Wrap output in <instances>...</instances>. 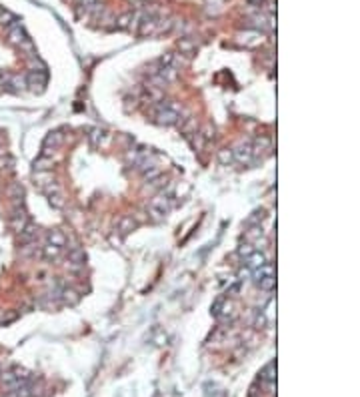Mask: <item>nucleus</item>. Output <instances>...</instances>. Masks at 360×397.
Masks as SVG:
<instances>
[{
	"label": "nucleus",
	"mask_w": 360,
	"mask_h": 397,
	"mask_svg": "<svg viewBox=\"0 0 360 397\" xmlns=\"http://www.w3.org/2000/svg\"><path fill=\"white\" fill-rule=\"evenodd\" d=\"M152 117L158 125L162 127H172V125H180L182 123V106L174 100H160L154 110Z\"/></svg>",
	"instance_id": "nucleus-1"
},
{
	"label": "nucleus",
	"mask_w": 360,
	"mask_h": 397,
	"mask_svg": "<svg viewBox=\"0 0 360 397\" xmlns=\"http://www.w3.org/2000/svg\"><path fill=\"white\" fill-rule=\"evenodd\" d=\"M170 209H172V198L168 197L166 193L154 195V197L150 198V203H148V215L152 219H156V221L164 219L170 213Z\"/></svg>",
	"instance_id": "nucleus-2"
},
{
	"label": "nucleus",
	"mask_w": 360,
	"mask_h": 397,
	"mask_svg": "<svg viewBox=\"0 0 360 397\" xmlns=\"http://www.w3.org/2000/svg\"><path fill=\"white\" fill-rule=\"evenodd\" d=\"M254 283L262 291H272L276 285V277H274V267L270 263L262 265L260 269H254Z\"/></svg>",
	"instance_id": "nucleus-3"
},
{
	"label": "nucleus",
	"mask_w": 360,
	"mask_h": 397,
	"mask_svg": "<svg viewBox=\"0 0 360 397\" xmlns=\"http://www.w3.org/2000/svg\"><path fill=\"white\" fill-rule=\"evenodd\" d=\"M84 265H86V255H84V251H80L78 247H72V249L68 251V255H66V269H70V271H80V269H84Z\"/></svg>",
	"instance_id": "nucleus-4"
},
{
	"label": "nucleus",
	"mask_w": 360,
	"mask_h": 397,
	"mask_svg": "<svg viewBox=\"0 0 360 397\" xmlns=\"http://www.w3.org/2000/svg\"><path fill=\"white\" fill-rule=\"evenodd\" d=\"M234 161L236 163H244V165H248V163H252L256 157H254V149H252V143H242V145H238L234 151Z\"/></svg>",
	"instance_id": "nucleus-5"
},
{
	"label": "nucleus",
	"mask_w": 360,
	"mask_h": 397,
	"mask_svg": "<svg viewBox=\"0 0 360 397\" xmlns=\"http://www.w3.org/2000/svg\"><path fill=\"white\" fill-rule=\"evenodd\" d=\"M64 143V134L60 131H52L46 134V138H44V145H42V155H46V157H50L52 155V151H56L60 145Z\"/></svg>",
	"instance_id": "nucleus-6"
},
{
	"label": "nucleus",
	"mask_w": 360,
	"mask_h": 397,
	"mask_svg": "<svg viewBox=\"0 0 360 397\" xmlns=\"http://www.w3.org/2000/svg\"><path fill=\"white\" fill-rule=\"evenodd\" d=\"M6 34H8V42L10 44H14V46H22L26 40H30L28 38V34L24 33V29L18 24V22H14V24H10L8 29H6Z\"/></svg>",
	"instance_id": "nucleus-7"
},
{
	"label": "nucleus",
	"mask_w": 360,
	"mask_h": 397,
	"mask_svg": "<svg viewBox=\"0 0 360 397\" xmlns=\"http://www.w3.org/2000/svg\"><path fill=\"white\" fill-rule=\"evenodd\" d=\"M28 221H30V219H28L26 209H24L22 205L14 207V211H12V215H10V227L18 233V231H22V227H24Z\"/></svg>",
	"instance_id": "nucleus-8"
},
{
	"label": "nucleus",
	"mask_w": 360,
	"mask_h": 397,
	"mask_svg": "<svg viewBox=\"0 0 360 397\" xmlns=\"http://www.w3.org/2000/svg\"><path fill=\"white\" fill-rule=\"evenodd\" d=\"M24 80H26V87H30L32 91H42L46 87V72H44V68L42 70H30L24 76Z\"/></svg>",
	"instance_id": "nucleus-9"
},
{
	"label": "nucleus",
	"mask_w": 360,
	"mask_h": 397,
	"mask_svg": "<svg viewBox=\"0 0 360 397\" xmlns=\"http://www.w3.org/2000/svg\"><path fill=\"white\" fill-rule=\"evenodd\" d=\"M182 61H180V54H174V52H168L160 56L156 63H154V68H180Z\"/></svg>",
	"instance_id": "nucleus-10"
},
{
	"label": "nucleus",
	"mask_w": 360,
	"mask_h": 397,
	"mask_svg": "<svg viewBox=\"0 0 360 397\" xmlns=\"http://www.w3.org/2000/svg\"><path fill=\"white\" fill-rule=\"evenodd\" d=\"M36 237H38V227L34 225L32 221H28V223L22 227V231H18V241H20L22 245H26V243H34V241H36Z\"/></svg>",
	"instance_id": "nucleus-11"
},
{
	"label": "nucleus",
	"mask_w": 360,
	"mask_h": 397,
	"mask_svg": "<svg viewBox=\"0 0 360 397\" xmlns=\"http://www.w3.org/2000/svg\"><path fill=\"white\" fill-rule=\"evenodd\" d=\"M244 263H246V267H250L252 271L254 269H260L262 265H266L268 263V259H266V255L262 253V251H258V249H254L246 259H244Z\"/></svg>",
	"instance_id": "nucleus-12"
},
{
	"label": "nucleus",
	"mask_w": 360,
	"mask_h": 397,
	"mask_svg": "<svg viewBox=\"0 0 360 397\" xmlns=\"http://www.w3.org/2000/svg\"><path fill=\"white\" fill-rule=\"evenodd\" d=\"M38 255H40L42 259H46V261H56V259L62 255V249H58V247H54V245L44 243V245L38 249Z\"/></svg>",
	"instance_id": "nucleus-13"
},
{
	"label": "nucleus",
	"mask_w": 360,
	"mask_h": 397,
	"mask_svg": "<svg viewBox=\"0 0 360 397\" xmlns=\"http://www.w3.org/2000/svg\"><path fill=\"white\" fill-rule=\"evenodd\" d=\"M66 235L60 229H52V231L46 235V241L44 243H48V245H54V247H58V249H64L66 247Z\"/></svg>",
	"instance_id": "nucleus-14"
},
{
	"label": "nucleus",
	"mask_w": 360,
	"mask_h": 397,
	"mask_svg": "<svg viewBox=\"0 0 360 397\" xmlns=\"http://www.w3.org/2000/svg\"><path fill=\"white\" fill-rule=\"evenodd\" d=\"M136 229V221L132 219L130 215H122V217H118V221H116V231L120 233V235H128L130 231Z\"/></svg>",
	"instance_id": "nucleus-15"
},
{
	"label": "nucleus",
	"mask_w": 360,
	"mask_h": 397,
	"mask_svg": "<svg viewBox=\"0 0 360 397\" xmlns=\"http://www.w3.org/2000/svg\"><path fill=\"white\" fill-rule=\"evenodd\" d=\"M80 8L86 12V14H92V16H99L102 14V0H80Z\"/></svg>",
	"instance_id": "nucleus-16"
},
{
	"label": "nucleus",
	"mask_w": 360,
	"mask_h": 397,
	"mask_svg": "<svg viewBox=\"0 0 360 397\" xmlns=\"http://www.w3.org/2000/svg\"><path fill=\"white\" fill-rule=\"evenodd\" d=\"M8 197L14 201V207H18V205H22V198H24V189L20 187V183H12L10 187H8Z\"/></svg>",
	"instance_id": "nucleus-17"
},
{
	"label": "nucleus",
	"mask_w": 360,
	"mask_h": 397,
	"mask_svg": "<svg viewBox=\"0 0 360 397\" xmlns=\"http://www.w3.org/2000/svg\"><path fill=\"white\" fill-rule=\"evenodd\" d=\"M52 157H46V155H40L36 161H34V171L36 173H46V171H50L52 168Z\"/></svg>",
	"instance_id": "nucleus-18"
},
{
	"label": "nucleus",
	"mask_w": 360,
	"mask_h": 397,
	"mask_svg": "<svg viewBox=\"0 0 360 397\" xmlns=\"http://www.w3.org/2000/svg\"><path fill=\"white\" fill-rule=\"evenodd\" d=\"M0 171L2 173H12L14 171V159H12V155H8V153H0Z\"/></svg>",
	"instance_id": "nucleus-19"
},
{
	"label": "nucleus",
	"mask_w": 360,
	"mask_h": 397,
	"mask_svg": "<svg viewBox=\"0 0 360 397\" xmlns=\"http://www.w3.org/2000/svg\"><path fill=\"white\" fill-rule=\"evenodd\" d=\"M14 22H18L16 20V16L12 14V12H8L4 6H0V26H10V24H14Z\"/></svg>",
	"instance_id": "nucleus-20"
},
{
	"label": "nucleus",
	"mask_w": 360,
	"mask_h": 397,
	"mask_svg": "<svg viewBox=\"0 0 360 397\" xmlns=\"http://www.w3.org/2000/svg\"><path fill=\"white\" fill-rule=\"evenodd\" d=\"M218 161H220L224 166L234 165L236 161H234V153H232V149H222V151H218Z\"/></svg>",
	"instance_id": "nucleus-21"
},
{
	"label": "nucleus",
	"mask_w": 360,
	"mask_h": 397,
	"mask_svg": "<svg viewBox=\"0 0 360 397\" xmlns=\"http://www.w3.org/2000/svg\"><path fill=\"white\" fill-rule=\"evenodd\" d=\"M106 136H108V132L106 131H102V129H94V131L90 132V136H88V138H90V143H92L94 147H100V145L104 143V138H106Z\"/></svg>",
	"instance_id": "nucleus-22"
},
{
	"label": "nucleus",
	"mask_w": 360,
	"mask_h": 397,
	"mask_svg": "<svg viewBox=\"0 0 360 397\" xmlns=\"http://www.w3.org/2000/svg\"><path fill=\"white\" fill-rule=\"evenodd\" d=\"M178 48H180V52L190 54V52L197 48V44H194V42H190V40H186V38H182V40H178Z\"/></svg>",
	"instance_id": "nucleus-23"
},
{
	"label": "nucleus",
	"mask_w": 360,
	"mask_h": 397,
	"mask_svg": "<svg viewBox=\"0 0 360 397\" xmlns=\"http://www.w3.org/2000/svg\"><path fill=\"white\" fill-rule=\"evenodd\" d=\"M252 251H254V247H252L250 243H244V245H240V249H238V255L246 259V257H248V255H250Z\"/></svg>",
	"instance_id": "nucleus-24"
},
{
	"label": "nucleus",
	"mask_w": 360,
	"mask_h": 397,
	"mask_svg": "<svg viewBox=\"0 0 360 397\" xmlns=\"http://www.w3.org/2000/svg\"><path fill=\"white\" fill-rule=\"evenodd\" d=\"M222 305H224V299H216V301H214V305H212V315H214V317H220Z\"/></svg>",
	"instance_id": "nucleus-25"
},
{
	"label": "nucleus",
	"mask_w": 360,
	"mask_h": 397,
	"mask_svg": "<svg viewBox=\"0 0 360 397\" xmlns=\"http://www.w3.org/2000/svg\"><path fill=\"white\" fill-rule=\"evenodd\" d=\"M264 325H266V317H264V313H258L256 315V321H254V327L256 329H264Z\"/></svg>",
	"instance_id": "nucleus-26"
},
{
	"label": "nucleus",
	"mask_w": 360,
	"mask_h": 397,
	"mask_svg": "<svg viewBox=\"0 0 360 397\" xmlns=\"http://www.w3.org/2000/svg\"><path fill=\"white\" fill-rule=\"evenodd\" d=\"M260 393H262V389L258 391V383H256V385H252V387H250V391H248V397H258Z\"/></svg>",
	"instance_id": "nucleus-27"
},
{
	"label": "nucleus",
	"mask_w": 360,
	"mask_h": 397,
	"mask_svg": "<svg viewBox=\"0 0 360 397\" xmlns=\"http://www.w3.org/2000/svg\"><path fill=\"white\" fill-rule=\"evenodd\" d=\"M238 291H240V283H236V285H232V287H230V289H228V295H236Z\"/></svg>",
	"instance_id": "nucleus-28"
},
{
	"label": "nucleus",
	"mask_w": 360,
	"mask_h": 397,
	"mask_svg": "<svg viewBox=\"0 0 360 397\" xmlns=\"http://www.w3.org/2000/svg\"><path fill=\"white\" fill-rule=\"evenodd\" d=\"M248 2H252V4H258V8H260L262 2H266V0H248Z\"/></svg>",
	"instance_id": "nucleus-29"
}]
</instances>
